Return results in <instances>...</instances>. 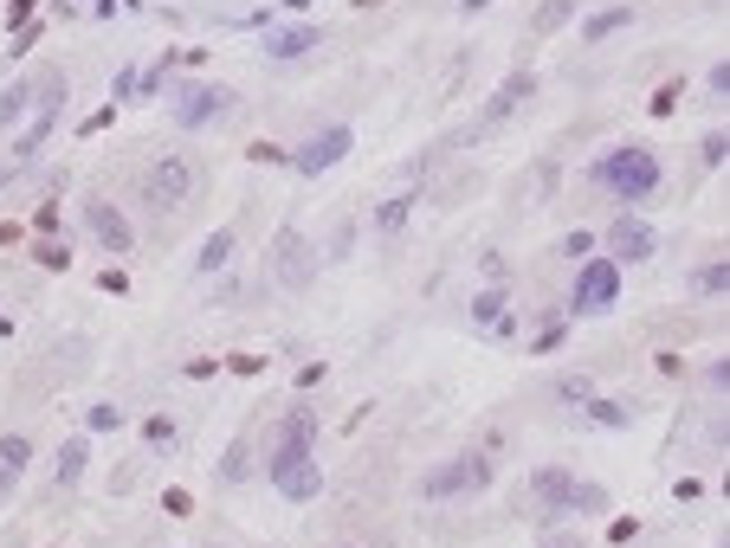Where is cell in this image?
<instances>
[{
	"instance_id": "35",
	"label": "cell",
	"mask_w": 730,
	"mask_h": 548,
	"mask_svg": "<svg viewBox=\"0 0 730 548\" xmlns=\"http://www.w3.org/2000/svg\"><path fill=\"white\" fill-rule=\"evenodd\" d=\"M563 252H569V258H588V252H595V239H588V232H569V246H563Z\"/></svg>"
},
{
	"instance_id": "8",
	"label": "cell",
	"mask_w": 730,
	"mask_h": 548,
	"mask_svg": "<svg viewBox=\"0 0 730 548\" xmlns=\"http://www.w3.org/2000/svg\"><path fill=\"white\" fill-rule=\"evenodd\" d=\"M349 148H356V130H349V123H323V130H310L305 143L291 148V168H298V175H330Z\"/></svg>"
},
{
	"instance_id": "30",
	"label": "cell",
	"mask_w": 730,
	"mask_h": 548,
	"mask_svg": "<svg viewBox=\"0 0 730 548\" xmlns=\"http://www.w3.org/2000/svg\"><path fill=\"white\" fill-rule=\"evenodd\" d=\"M563 335H569V323H563V317H549V323L537 329V342H531V349H537V355H549V349H563Z\"/></svg>"
},
{
	"instance_id": "33",
	"label": "cell",
	"mask_w": 730,
	"mask_h": 548,
	"mask_svg": "<svg viewBox=\"0 0 730 548\" xmlns=\"http://www.w3.org/2000/svg\"><path fill=\"white\" fill-rule=\"evenodd\" d=\"M634 536H640V523H634V516H620V523H615V529H608V542H634Z\"/></svg>"
},
{
	"instance_id": "17",
	"label": "cell",
	"mask_w": 730,
	"mask_h": 548,
	"mask_svg": "<svg viewBox=\"0 0 730 548\" xmlns=\"http://www.w3.org/2000/svg\"><path fill=\"white\" fill-rule=\"evenodd\" d=\"M33 91H39V77H13V84L0 91V130H13V123L33 110Z\"/></svg>"
},
{
	"instance_id": "20",
	"label": "cell",
	"mask_w": 730,
	"mask_h": 548,
	"mask_svg": "<svg viewBox=\"0 0 730 548\" xmlns=\"http://www.w3.org/2000/svg\"><path fill=\"white\" fill-rule=\"evenodd\" d=\"M227 258H233V226H220V232L201 246V258H194V265H201V278H214V271H227Z\"/></svg>"
},
{
	"instance_id": "38",
	"label": "cell",
	"mask_w": 730,
	"mask_h": 548,
	"mask_svg": "<svg viewBox=\"0 0 730 548\" xmlns=\"http://www.w3.org/2000/svg\"><path fill=\"white\" fill-rule=\"evenodd\" d=\"M460 7H465V13H479V7H492V0H460Z\"/></svg>"
},
{
	"instance_id": "16",
	"label": "cell",
	"mask_w": 730,
	"mask_h": 548,
	"mask_svg": "<svg viewBox=\"0 0 730 548\" xmlns=\"http://www.w3.org/2000/svg\"><path fill=\"white\" fill-rule=\"evenodd\" d=\"M582 413H588V426H602V433H627V420H634V406L627 401H602V394H588Z\"/></svg>"
},
{
	"instance_id": "27",
	"label": "cell",
	"mask_w": 730,
	"mask_h": 548,
	"mask_svg": "<svg viewBox=\"0 0 730 548\" xmlns=\"http://www.w3.org/2000/svg\"><path fill=\"white\" fill-rule=\"evenodd\" d=\"M116 426H123V413H116L111 401H97L91 413H84V433H116Z\"/></svg>"
},
{
	"instance_id": "9",
	"label": "cell",
	"mask_w": 730,
	"mask_h": 548,
	"mask_svg": "<svg viewBox=\"0 0 730 548\" xmlns=\"http://www.w3.org/2000/svg\"><path fill=\"white\" fill-rule=\"evenodd\" d=\"M271 271H278L285 291H310V278H317V252H310V239L298 232V226H278V239H271Z\"/></svg>"
},
{
	"instance_id": "5",
	"label": "cell",
	"mask_w": 730,
	"mask_h": 548,
	"mask_svg": "<svg viewBox=\"0 0 730 548\" xmlns=\"http://www.w3.org/2000/svg\"><path fill=\"white\" fill-rule=\"evenodd\" d=\"M65 97H72V77L65 72H45L39 77V91H33V123L20 130V143H13V155L20 162H33L39 148H45V136L59 130V116H65Z\"/></svg>"
},
{
	"instance_id": "11",
	"label": "cell",
	"mask_w": 730,
	"mask_h": 548,
	"mask_svg": "<svg viewBox=\"0 0 730 548\" xmlns=\"http://www.w3.org/2000/svg\"><path fill=\"white\" fill-rule=\"evenodd\" d=\"M654 252H659V232L640 214H620L615 226H608V258H615L620 271H627V265H647Z\"/></svg>"
},
{
	"instance_id": "26",
	"label": "cell",
	"mask_w": 730,
	"mask_h": 548,
	"mask_svg": "<svg viewBox=\"0 0 730 548\" xmlns=\"http://www.w3.org/2000/svg\"><path fill=\"white\" fill-rule=\"evenodd\" d=\"M698 162H705V168H724V162H730V136H724V130H711V136L698 143Z\"/></svg>"
},
{
	"instance_id": "13",
	"label": "cell",
	"mask_w": 730,
	"mask_h": 548,
	"mask_svg": "<svg viewBox=\"0 0 730 548\" xmlns=\"http://www.w3.org/2000/svg\"><path fill=\"white\" fill-rule=\"evenodd\" d=\"M310 438H317V413H310V406H291V413L278 420L271 465H298V458H310Z\"/></svg>"
},
{
	"instance_id": "3",
	"label": "cell",
	"mask_w": 730,
	"mask_h": 548,
	"mask_svg": "<svg viewBox=\"0 0 730 548\" xmlns=\"http://www.w3.org/2000/svg\"><path fill=\"white\" fill-rule=\"evenodd\" d=\"M136 187H143V200H150L155 214H175L194 187H201V162H194L188 148H162L150 168H143V182Z\"/></svg>"
},
{
	"instance_id": "1",
	"label": "cell",
	"mask_w": 730,
	"mask_h": 548,
	"mask_svg": "<svg viewBox=\"0 0 730 548\" xmlns=\"http://www.w3.org/2000/svg\"><path fill=\"white\" fill-rule=\"evenodd\" d=\"M588 182L602 187V194H615L620 207H640V200H654L659 187H666V162L647 143H615L595 155Z\"/></svg>"
},
{
	"instance_id": "29",
	"label": "cell",
	"mask_w": 730,
	"mask_h": 548,
	"mask_svg": "<svg viewBox=\"0 0 730 548\" xmlns=\"http://www.w3.org/2000/svg\"><path fill=\"white\" fill-rule=\"evenodd\" d=\"M143 438H150L155 452H168V445H175V420H162V413H150V420H143Z\"/></svg>"
},
{
	"instance_id": "28",
	"label": "cell",
	"mask_w": 730,
	"mask_h": 548,
	"mask_svg": "<svg viewBox=\"0 0 730 548\" xmlns=\"http://www.w3.org/2000/svg\"><path fill=\"white\" fill-rule=\"evenodd\" d=\"M588 394H595V381H588V374H563V381H556V401H569V406H582Z\"/></svg>"
},
{
	"instance_id": "36",
	"label": "cell",
	"mask_w": 730,
	"mask_h": 548,
	"mask_svg": "<svg viewBox=\"0 0 730 548\" xmlns=\"http://www.w3.org/2000/svg\"><path fill=\"white\" fill-rule=\"evenodd\" d=\"M705 84H711L718 97H730V65H711V77H705Z\"/></svg>"
},
{
	"instance_id": "22",
	"label": "cell",
	"mask_w": 730,
	"mask_h": 548,
	"mask_svg": "<svg viewBox=\"0 0 730 548\" xmlns=\"http://www.w3.org/2000/svg\"><path fill=\"white\" fill-rule=\"evenodd\" d=\"M576 13H582V0H543V7H537V20H531V27H537V33H563V27H569Z\"/></svg>"
},
{
	"instance_id": "19",
	"label": "cell",
	"mask_w": 730,
	"mask_h": 548,
	"mask_svg": "<svg viewBox=\"0 0 730 548\" xmlns=\"http://www.w3.org/2000/svg\"><path fill=\"white\" fill-rule=\"evenodd\" d=\"M627 20H634V7H602V13H588V20H582V39H588V45H602V39H615Z\"/></svg>"
},
{
	"instance_id": "25",
	"label": "cell",
	"mask_w": 730,
	"mask_h": 548,
	"mask_svg": "<svg viewBox=\"0 0 730 548\" xmlns=\"http://www.w3.org/2000/svg\"><path fill=\"white\" fill-rule=\"evenodd\" d=\"M465 317H472L479 329H492V323L504 317V285H492V291H479V297H472V310H465Z\"/></svg>"
},
{
	"instance_id": "31",
	"label": "cell",
	"mask_w": 730,
	"mask_h": 548,
	"mask_svg": "<svg viewBox=\"0 0 730 548\" xmlns=\"http://www.w3.org/2000/svg\"><path fill=\"white\" fill-rule=\"evenodd\" d=\"M246 477V438H233V452L220 458V484H239Z\"/></svg>"
},
{
	"instance_id": "23",
	"label": "cell",
	"mask_w": 730,
	"mask_h": 548,
	"mask_svg": "<svg viewBox=\"0 0 730 548\" xmlns=\"http://www.w3.org/2000/svg\"><path fill=\"white\" fill-rule=\"evenodd\" d=\"M0 465L20 477L27 465H33V438H27V433H0Z\"/></svg>"
},
{
	"instance_id": "15",
	"label": "cell",
	"mask_w": 730,
	"mask_h": 548,
	"mask_svg": "<svg viewBox=\"0 0 730 548\" xmlns=\"http://www.w3.org/2000/svg\"><path fill=\"white\" fill-rule=\"evenodd\" d=\"M531 91H537V72H511L498 91H492V104H485V123H504V116H511L517 104H531Z\"/></svg>"
},
{
	"instance_id": "4",
	"label": "cell",
	"mask_w": 730,
	"mask_h": 548,
	"mask_svg": "<svg viewBox=\"0 0 730 548\" xmlns=\"http://www.w3.org/2000/svg\"><path fill=\"white\" fill-rule=\"evenodd\" d=\"M485 484H492V452H460V458H446V465H433L421 477V497L426 504H446V497H472Z\"/></svg>"
},
{
	"instance_id": "21",
	"label": "cell",
	"mask_w": 730,
	"mask_h": 548,
	"mask_svg": "<svg viewBox=\"0 0 730 548\" xmlns=\"http://www.w3.org/2000/svg\"><path fill=\"white\" fill-rule=\"evenodd\" d=\"M692 291L698 297H724L730 291V265H724V258H705V265H698V271H692Z\"/></svg>"
},
{
	"instance_id": "14",
	"label": "cell",
	"mask_w": 730,
	"mask_h": 548,
	"mask_svg": "<svg viewBox=\"0 0 730 548\" xmlns=\"http://www.w3.org/2000/svg\"><path fill=\"white\" fill-rule=\"evenodd\" d=\"M271 484L285 504H310L323 490V472H317V458H298V465H271Z\"/></svg>"
},
{
	"instance_id": "32",
	"label": "cell",
	"mask_w": 730,
	"mask_h": 548,
	"mask_svg": "<svg viewBox=\"0 0 730 548\" xmlns=\"http://www.w3.org/2000/svg\"><path fill=\"white\" fill-rule=\"evenodd\" d=\"M672 104H679V77H672V84H659V91H654V116H672Z\"/></svg>"
},
{
	"instance_id": "2",
	"label": "cell",
	"mask_w": 730,
	"mask_h": 548,
	"mask_svg": "<svg viewBox=\"0 0 730 548\" xmlns=\"http://www.w3.org/2000/svg\"><path fill=\"white\" fill-rule=\"evenodd\" d=\"M531 497H537L549 516H602L608 510V490L588 484V477H576V472H563V465H543V472L531 477Z\"/></svg>"
},
{
	"instance_id": "7",
	"label": "cell",
	"mask_w": 730,
	"mask_h": 548,
	"mask_svg": "<svg viewBox=\"0 0 730 548\" xmlns=\"http://www.w3.org/2000/svg\"><path fill=\"white\" fill-rule=\"evenodd\" d=\"M233 104H239V97H233L227 84L194 77V84H182V91H175V123H182V130H214V123H220Z\"/></svg>"
},
{
	"instance_id": "34",
	"label": "cell",
	"mask_w": 730,
	"mask_h": 548,
	"mask_svg": "<svg viewBox=\"0 0 730 548\" xmlns=\"http://www.w3.org/2000/svg\"><path fill=\"white\" fill-rule=\"evenodd\" d=\"M543 548H588V542H582L576 529H569V536H563V529H549V536H543Z\"/></svg>"
},
{
	"instance_id": "37",
	"label": "cell",
	"mask_w": 730,
	"mask_h": 548,
	"mask_svg": "<svg viewBox=\"0 0 730 548\" xmlns=\"http://www.w3.org/2000/svg\"><path fill=\"white\" fill-rule=\"evenodd\" d=\"M13 27H33V0H13V13H7Z\"/></svg>"
},
{
	"instance_id": "12",
	"label": "cell",
	"mask_w": 730,
	"mask_h": 548,
	"mask_svg": "<svg viewBox=\"0 0 730 548\" xmlns=\"http://www.w3.org/2000/svg\"><path fill=\"white\" fill-rule=\"evenodd\" d=\"M84 226H91V239H97V246H104L111 258H123L130 246H136V226L116 214L104 194H91V200H84Z\"/></svg>"
},
{
	"instance_id": "6",
	"label": "cell",
	"mask_w": 730,
	"mask_h": 548,
	"mask_svg": "<svg viewBox=\"0 0 730 548\" xmlns=\"http://www.w3.org/2000/svg\"><path fill=\"white\" fill-rule=\"evenodd\" d=\"M620 303V265L615 258H582L576 285H569V317H602Z\"/></svg>"
},
{
	"instance_id": "10",
	"label": "cell",
	"mask_w": 730,
	"mask_h": 548,
	"mask_svg": "<svg viewBox=\"0 0 730 548\" xmlns=\"http://www.w3.org/2000/svg\"><path fill=\"white\" fill-rule=\"evenodd\" d=\"M317 45H323V27H317V20H285V27L271 20L266 33H259V52H266L271 65H291V59L317 52Z\"/></svg>"
},
{
	"instance_id": "18",
	"label": "cell",
	"mask_w": 730,
	"mask_h": 548,
	"mask_svg": "<svg viewBox=\"0 0 730 548\" xmlns=\"http://www.w3.org/2000/svg\"><path fill=\"white\" fill-rule=\"evenodd\" d=\"M84 465H91V445L84 438H65L59 445V458H52V472H59V484L72 490V484H84Z\"/></svg>"
},
{
	"instance_id": "39",
	"label": "cell",
	"mask_w": 730,
	"mask_h": 548,
	"mask_svg": "<svg viewBox=\"0 0 730 548\" xmlns=\"http://www.w3.org/2000/svg\"><path fill=\"white\" fill-rule=\"evenodd\" d=\"M337 548H362V542H337Z\"/></svg>"
},
{
	"instance_id": "24",
	"label": "cell",
	"mask_w": 730,
	"mask_h": 548,
	"mask_svg": "<svg viewBox=\"0 0 730 548\" xmlns=\"http://www.w3.org/2000/svg\"><path fill=\"white\" fill-rule=\"evenodd\" d=\"M408 214H414V194H394V200H382V207H376V232H401V226H408Z\"/></svg>"
}]
</instances>
